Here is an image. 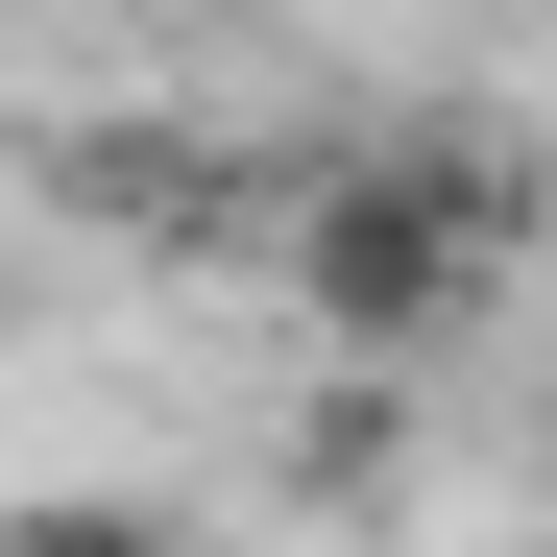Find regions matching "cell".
<instances>
[{
  "mask_svg": "<svg viewBox=\"0 0 557 557\" xmlns=\"http://www.w3.org/2000/svg\"><path fill=\"white\" fill-rule=\"evenodd\" d=\"M509 292V170H460V146H363L292 195V315L339 363H436L460 315Z\"/></svg>",
  "mask_w": 557,
  "mask_h": 557,
  "instance_id": "obj_1",
  "label": "cell"
},
{
  "mask_svg": "<svg viewBox=\"0 0 557 557\" xmlns=\"http://www.w3.org/2000/svg\"><path fill=\"white\" fill-rule=\"evenodd\" d=\"M292 509H339V533H388V509H412V363H363V388L292 412Z\"/></svg>",
  "mask_w": 557,
  "mask_h": 557,
  "instance_id": "obj_2",
  "label": "cell"
},
{
  "mask_svg": "<svg viewBox=\"0 0 557 557\" xmlns=\"http://www.w3.org/2000/svg\"><path fill=\"white\" fill-rule=\"evenodd\" d=\"M49 195H73V219H146V243H195V219H219V170H195V146H49Z\"/></svg>",
  "mask_w": 557,
  "mask_h": 557,
  "instance_id": "obj_3",
  "label": "cell"
},
{
  "mask_svg": "<svg viewBox=\"0 0 557 557\" xmlns=\"http://www.w3.org/2000/svg\"><path fill=\"white\" fill-rule=\"evenodd\" d=\"M0 557H170V509H122V485H49V509H0Z\"/></svg>",
  "mask_w": 557,
  "mask_h": 557,
  "instance_id": "obj_4",
  "label": "cell"
}]
</instances>
